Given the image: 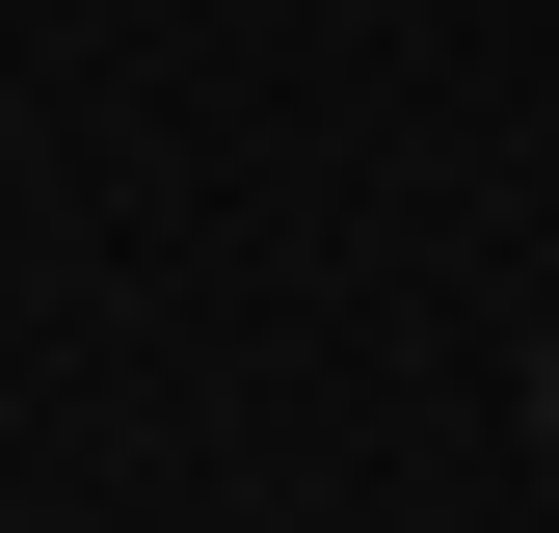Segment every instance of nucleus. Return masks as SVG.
Listing matches in <instances>:
<instances>
[{
  "mask_svg": "<svg viewBox=\"0 0 559 533\" xmlns=\"http://www.w3.org/2000/svg\"><path fill=\"white\" fill-rule=\"evenodd\" d=\"M533 453H559V320H533Z\"/></svg>",
  "mask_w": 559,
  "mask_h": 533,
  "instance_id": "obj_1",
  "label": "nucleus"
}]
</instances>
